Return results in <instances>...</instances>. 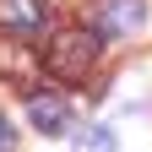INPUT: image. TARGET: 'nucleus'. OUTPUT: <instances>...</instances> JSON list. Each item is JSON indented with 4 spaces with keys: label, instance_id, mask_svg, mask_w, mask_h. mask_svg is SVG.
<instances>
[{
    "label": "nucleus",
    "instance_id": "obj_1",
    "mask_svg": "<svg viewBox=\"0 0 152 152\" xmlns=\"http://www.w3.org/2000/svg\"><path fill=\"white\" fill-rule=\"evenodd\" d=\"M98 54H103V38L92 27H60L49 38V49H44V71L54 82H82L98 65Z\"/></svg>",
    "mask_w": 152,
    "mask_h": 152
},
{
    "label": "nucleus",
    "instance_id": "obj_2",
    "mask_svg": "<svg viewBox=\"0 0 152 152\" xmlns=\"http://www.w3.org/2000/svg\"><path fill=\"white\" fill-rule=\"evenodd\" d=\"M0 82L11 92H38V49H27L22 38H0Z\"/></svg>",
    "mask_w": 152,
    "mask_h": 152
},
{
    "label": "nucleus",
    "instance_id": "obj_3",
    "mask_svg": "<svg viewBox=\"0 0 152 152\" xmlns=\"http://www.w3.org/2000/svg\"><path fill=\"white\" fill-rule=\"evenodd\" d=\"M27 120L38 125V136H60V130L71 125V103L60 98V92H33L27 98Z\"/></svg>",
    "mask_w": 152,
    "mask_h": 152
},
{
    "label": "nucleus",
    "instance_id": "obj_4",
    "mask_svg": "<svg viewBox=\"0 0 152 152\" xmlns=\"http://www.w3.org/2000/svg\"><path fill=\"white\" fill-rule=\"evenodd\" d=\"M44 16H49V6H38V0H0L6 33H44Z\"/></svg>",
    "mask_w": 152,
    "mask_h": 152
},
{
    "label": "nucleus",
    "instance_id": "obj_5",
    "mask_svg": "<svg viewBox=\"0 0 152 152\" xmlns=\"http://www.w3.org/2000/svg\"><path fill=\"white\" fill-rule=\"evenodd\" d=\"M109 27H114V33L141 27V0H109Z\"/></svg>",
    "mask_w": 152,
    "mask_h": 152
},
{
    "label": "nucleus",
    "instance_id": "obj_6",
    "mask_svg": "<svg viewBox=\"0 0 152 152\" xmlns=\"http://www.w3.org/2000/svg\"><path fill=\"white\" fill-rule=\"evenodd\" d=\"M76 152H114V136H109V125H87L82 136H76Z\"/></svg>",
    "mask_w": 152,
    "mask_h": 152
},
{
    "label": "nucleus",
    "instance_id": "obj_7",
    "mask_svg": "<svg viewBox=\"0 0 152 152\" xmlns=\"http://www.w3.org/2000/svg\"><path fill=\"white\" fill-rule=\"evenodd\" d=\"M11 147H16V136H11V120L0 114V152H11Z\"/></svg>",
    "mask_w": 152,
    "mask_h": 152
},
{
    "label": "nucleus",
    "instance_id": "obj_8",
    "mask_svg": "<svg viewBox=\"0 0 152 152\" xmlns=\"http://www.w3.org/2000/svg\"><path fill=\"white\" fill-rule=\"evenodd\" d=\"M44 6H60V11H76L82 0H44Z\"/></svg>",
    "mask_w": 152,
    "mask_h": 152
}]
</instances>
